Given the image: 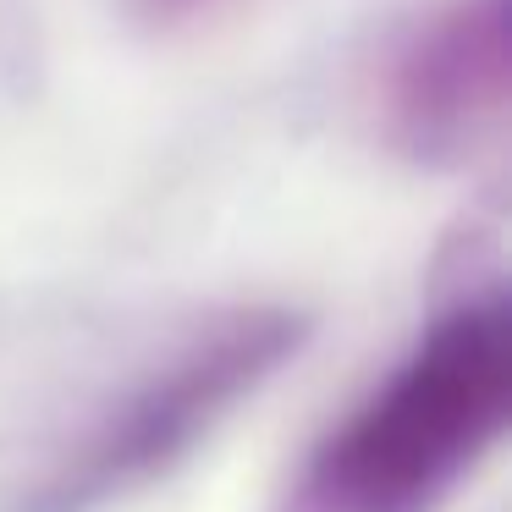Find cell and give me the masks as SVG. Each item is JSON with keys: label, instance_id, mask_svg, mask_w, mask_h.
<instances>
[{"label": "cell", "instance_id": "cell-2", "mask_svg": "<svg viewBox=\"0 0 512 512\" xmlns=\"http://www.w3.org/2000/svg\"><path fill=\"white\" fill-rule=\"evenodd\" d=\"M309 325L298 314L259 309L215 325L204 342L171 358L166 375L144 380L122 408L105 419V430L83 446V457L39 490L34 512H89L94 501H111L133 485H149L171 463L193 452L199 435H210L243 397H254L292 353Z\"/></svg>", "mask_w": 512, "mask_h": 512}, {"label": "cell", "instance_id": "cell-3", "mask_svg": "<svg viewBox=\"0 0 512 512\" xmlns=\"http://www.w3.org/2000/svg\"><path fill=\"white\" fill-rule=\"evenodd\" d=\"M507 105V0L446 12L397 72V133L424 160H457L496 127Z\"/></svg>", "mask_w": 512, "mask_h": 512}, {"label": "cell", "instance_id": "cell-1", "mask_svg": "<svg viewBox=\"0 0 512 512\" xmlns=\"http://www.w3.org/2000/svg\"><path fill=\"white\" fill-rule=\"evenodd\" d=\"M512 413V309H452L303 463L287 512H435Z\"/></svg>", "mask_w": 512, "mask_h": 512}]
</instances>
